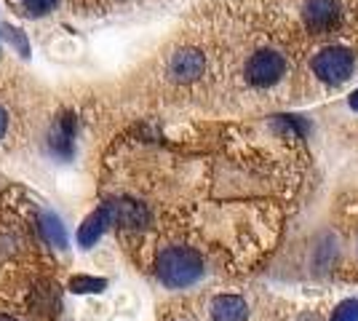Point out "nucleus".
<instances>
[{"mask_svg":"<svg viewBox=\"0 0 358 321\" xmlns=\"http://www.w3.org/2000/svg\"><path fill=\"white\" fill-rule=\"evenodd\" d=\"M299 321H318V319H315V316H302Z\"/></svg>","mask_w":358,"mask_h":321,"instance_id":"obj_17","label":"nucleus"},{"mask_svg":"<svg viewBox=\"0 0 358 321\" xmlns=\"http://www.w3.org/2000/svg\"><path fill=\"white\" fill-rule=\"evenodd\" d=\"M340 19H343V8L337 0H305L302 6V22L315 35L337 30Z\"/></svg>","mask_w":358,"mask_h":321,"instance_id":"obj_4","label":"nucleus"},{"mask_svg":"<svg viewBox=\"0 0 358 321\" xmlns=\"http://www.w3.org/2000/svg\"><path fill=\"white\" fill-rule=\"evenodd\" d=\"M249 306L236 294H220L211 300V321H246Z\"/></svg>","mask_w":358,"mask_h":321,"instance_id":"obj_7","label":"nucleus"},{"mask_svg":"<svg viewBox=\"0 0 358 321\" xmlns=\"http://www.w3.org/2000/svg\"><path fill=\"white\" fill-rule=\"evenodd\" d=\"M203 54L195 51V48H182L177 51L171 59H169V76L174 83H193L198 78L203 76Z\"/></svg>","mask_w":358,"mask_h":321,"instance_id":"obj_5","label":"nucleus"},{"mask_svg":"<svg viewBox=\"0 0 358 321\" xmlns=\"http://www.w3.org/2000/svg\"><path fill=\"white\" fill-rule=\"evenodd\" d=\"M45 230H48V236H51V241H54V244L64 246V233H62L59 222H57L54 217H48V220H45Z\"/></svg>","mask_w":358,"mask_h":321,"instance_id":"obj_13","label":"nucleus"},{"mask_svg":"<svg viewBox=\"0 0 358 321\" xmlns=\"http://www.w3.org/2000/svg\"><path fill=\"white\" fill-rule=\"evenodd\" d=\"M278 129L284 131L286 137H294V139H302L305 137V131H308V123L302 121L299 115H278Z\"/></svg>","mask_w":358,"mask_h":321,"instance_id":"obj_9","label":"nucleus"},{"mask_svg":"<svg viewBox=\"0 0 358 321\" xmlns=\"http://www.w3.org/2000/svg\"><path fill=\"white\" fill-rule=\"evenodd\" d=\"M286 76V59L278 51H257L246 64V80L257 89H268Z\"/></svg>","mask_w":358,"mask_h":321,"instance_id":"obj_3","label":"nucleus"},{"mask_svg":"<svg viewBox=\"0 0 358 321\" xmlns=\"http://www.w3.org/2000/svg\"><path fill=\"white\" fill-rule=\"evenodd\" d=\"M331 321H358V300H345L343 306L334 311Z\"/></svg>","mask_w":358,"mask_h":321,"instance_id":"obj_11","label":"nucleus"},{"mask_svg":"<svg viewBox=\"0 0 358 321\" xmlns=\"http://www.w3.org/2000/svg\"><path fill=\"white\" fill-rule=\"evenodd\" d=\"M107 220L110 225H123V228H142L148 222V212L142 204H134V201H115L105 206Z\"/></svg>","mask_w":358,"mask_h":321,"instance_id":"obj_6","label":"nucleus"},{"mask_svg":"<svg viewBox=\"0 0 358 321\" xmlns=\"http://www.w3.org/2000/svg\"><path fill=\"white\" fill-rule=\"evenodd\" d=\"M73 287L75 292H99L105 287V281H99V278H75Z\"/></svg>","mask_w":358,"mask_h":321,"instance_id":"obj_12","label":"nucleus"},{"mask_svg":"<svg viewBox=\"0 0 358 321\" xmlns=\"http://www.w3.org/2000/svg\"><path fill=\"white\" fill-rule=\"evenodd\" d=\"M19 3H22L24 14L43 16V14H51V11L57 8V3H59V0H19Z\"/></svg>","mask_w":358,"mask_h":321,"instance_id":"obj_10","label":"nucleus"},{"mask_svg":"<svg viewBox=\"0 0 358 321\" xmlns=\"http://www.w3.org/2000/svg\"><path fill=\"white\" fill-rule=\"evenodd\" d=\"M8 126H11V118H8V110L0 105V139L8 134Z\"/></svg>","mask_w":358,"mask_h":321,"instance_id":"obj_14","label":"nucleus"},{"mask_svg":"<svg viewBox=\"0 0 358 321\" xmlns=\"http://www.w3.org/2000/svg\"><path fill=\"white\" fill-rule=\"evenodd\" d=\"M0 321H19V319H14V316H0Z\"/></svg>","mask_w":358,"mask_h":321,"instance_id":"obj_16","label":"nucleus"},{"mask_svg":"<svg viewBox=\"0 0 358 321\" xmlns=\"http://www.w3.org/2000/svg\"><path fill=\"white\" fill-rule=\"evenodd\" d=\"M155 271L166 287L182 290V287L195 284L203 276V260L190 246H169L158 255Z\"/></svg>","mask_w":358,"mask_h":321,"instance_id":"obj_1","label":"nucleus"},{"mask_svg":"<svg viewBox=\"0 0 358 321\" xmlns=\"http://www.w3.org/2000/svg\"><path fill=\"white\" fill-rule=\"evenodd\" d=\"M310 67H313V76L318 80H324L329 86H340V83H345L348 78L353 76L356 62H353V54L348 48L329 46L315 54Z\"/></svg>","mask_w":358,"mask_h":321,"instance_id":"obj_2","label":"nucleus"},{"mask_svg":"<svg viewBox=\"0 0 358 321\" xmlns=\"http://www.w3.org/2000/svg\"><path fill=\"white\" fill-rule=\"evenodd\" d=\"M350 107H353V110H358V92L350 94Z\"/></svg>","mask_w":358,"mask_h":321,"instance_id":"obj_15","label":"nucleus"},{"mask_svg":"<svg viewBox=\"0 0 358 321\" xmlns=\"http://www.w3.org/2000/svg\"><path fill=\"white\" fill-rule=\"evenodd\" d=\"M110 225V220H107V212L105 209H99L96 214H91L89 220L83 222V228H80V244H94L99 236H102V230Z\"/></svg>","mask_w":358,"mask_h":321,"instance_id":"obj_8","label":"nucleus"}]
</instances>
